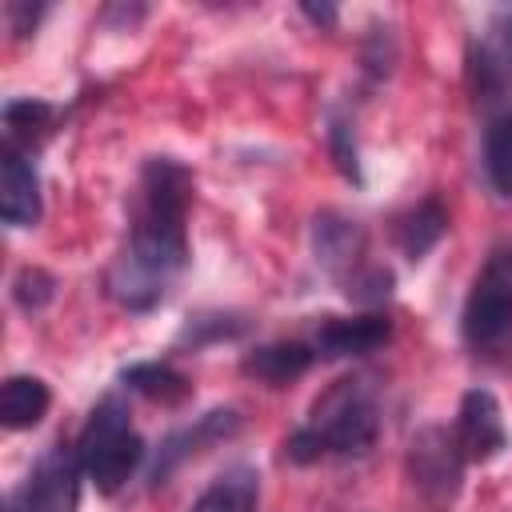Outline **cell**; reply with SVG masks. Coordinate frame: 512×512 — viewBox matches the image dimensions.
I'll list each match as a JSON object with an SVG mask.
<instances>
[{
  "label": "cell",
  "mask_w": 512,
  "mask_h": 512,
  "mask_svg": "<svg viewBox=\"0 0 512 512\" xmlns=\"http://www.w3.org/2000/svg\"><path fill=\"white\" fill-rule=\"evenodd\" d=\"M468 84H472V96L484 104L512 96V8H500L472 40Z\"/></svg>",
  "instance_id": "cell-6"
},
{
  "label": "cell",
  "mask_w": 512,
  "mask_h": 512,
  "mask_svg": "<svg viewBox=\"0 0 512 512\" xmlns=\"http://www.w3.org/2000/svg\"><path fill=\"white\" fill-rule=\"evenodd\" d=\"M484 172L500 196H512V112L496 116L484 136Z\"/></svg>",
  "instance_id": "cell-16"
},
{
  "label": "cell",
  "mask_w": 512,
  "mask_h": 512,
  "mask_svg": "<svg viewBox=\"0 0 512 512\" xmlns=\"http://www.w3.org/2000/svg\"><path fill=\"white\" fill-rule=\"evenodd\" d=\"M76 452H80V464H84L88 480L100 492H116L136 472V464L144 456V440L128 424V408L116 396H108V400H100L92 408Z\"/></svg>",
  "instance_id": "cell-3"
},
{
  "label": "cell",
  "mask_w": 512,
  "mask_h": 512,
  "mask_svg": "<svg viewBox=\"0 0 512 512\" xmlns=\"http://www.w3.org/2000/svg\"><path fill=\"white\" fill-rule=\"evenodd\" d=\"M0 216L12 228H28L40 220V176L20 152H4L0 164Z\"/></svg>",
  "instance_id": "cell-10"
},
{
  "label": "cell",
  "mask_w": 512,
  "mask_h": 512,
  "mask_svg": "<svg viewBox=\"0 0 512 512\" xmlns=\"http://www.w3.org/2000/svg\"><path fill=\"white\" fill-rule=\"evenodd\" d=\"M444 228H448V212L436 200H420L416 208H408L396 220V244H400V252L408 260H424L440 244Z\"/></svg>",
  "instance_id": "cell-13"
},
{
  "label": "cell",
  "mask_w": 512,
  "mask_h": 512,
  "mask_svg": "<svg viewBox=\"0 0 512 512\" xmlns=\"http://www.w3.org/2000/svg\"><path fill=\"white\" fill-rule=\"evenodd\" d=\"M312 436L324 444V452L360 456L376 440V400L364 380H340L332 384L316 408H312Z\"/></svg>",
  "instance_id": "cell-4"
},
{
  "label": "cell",
  "mask_w": 512,
  "mask_h": 512,
  "mask_svg": "<svg viewBox=\"0 0 512 512\" xmlns=\"http://www.w3.org/2000/svg\"><path fill=\"white\" fill-rule=\"evenodd\" d=\"M52 116V108L48 104H40V100H12L8 108H4V124H8V132H28V128H40L44 120Z\"/></svg>",
  "instance_id": "cell-18"
},
{
  "label": "cell",
  "mask_w": 512,
  "mask_h": 512,
  "mask_svg": "<svg viewBox=\"0 0 512 512\" xmlns=\"http://www.w3.org/2000/svg\"><path fill=\"white\" fill-rule=\"evenodd\" d=\"M256 496H260L256 472L232 468L192 504V512H256Z\"/></svg>",
  "instance_id": "cell-14"
},
{
  "label": "cell",
  "mask_w": 512,
  "mask_h": 512,
  "mask_svg": "<svg viewBox=\"0 0 512 512\" xmlns=\"http://www.w3.org/2000/svg\"><path fill=\"white\" fill-rule=\"evenodd\" d=\"M188 192H192V176L184 164H176L168 156L148 160V168L140 176L132 240L120 260V272L112 276V292L124 304L148 308L152 300H160L164 280L184 268V260H188V236H184Z\"/></svg>",
  "instance_id": "cell-1"
},
{
  "label": "cell",
  "mask_w": 512,
  "mask_h": 512,
  "mask_svg": "<svg viewBox=\"0 0 512 512\" xmlns=\"http://www.w3.org/2000/svg\"><path fill=\"white\" fill-rule=\"evenodd\" d=\"M304 12H308L316 24H332V20H336V8H328V4H324V8H312V4H304Z\"/></svg>",
  "instance_id": "cell-19"
},
{
  "label": "cell",
  "mask_w": 512,
  "mask_h": 512,
  "mask_svg": "<svg viewBox=\"0 0 512 512\" xmlns=\"http://www.w3.org/2000/svg\"><path fill=\"white\" fill-rule=\"evenodd\" d=\"M460 472H464V452L452 432L444 428L416 432V440L408 444V476L424 496L452 500L460 488Z\"/></svg>",
  "instance_id": "cell-7"
},
{
  "label": "cell",
  "mask_w": 512,
  "mask_h": 512,
  "mask_svg": "<svg viewBox=\"0 0 512 512\" xmlns=\"http://www.w3.org/2000/svg\"><path fill=\"white\" fill-rule=\"evenodd\" d=\"M456 444L464 452V460H492L500 456V448L508 444V432H504V416H500V404L492 392L484 388H472L464 392L460 400V412H456Z\"/></svg>",
  "instance_id": "cell-8"
},
{
  "label": "cell",
  "mask_w": 512,
  "mask_h": 512,
  "mask_svg": "<svg viewBox=\"0 0 512 512\" xmlns=\"http://www.w3.org/2000/svg\"><path fill=\"white\" fill-rule=\"evenodd\" d=\"M312 360H316V352L308 344L292 340V344H264V348L248 352L240 368H244V376L260 380L268 388H280V384H292L296 376H304L312 368Z\"/></svg>",
  "instance_id": "cell-11"
},
{
  "label": "cell",
  "mask_w": 512,
  "mask_h": 512,
  "mask_svg": "<svg viewBox=\"0 0 512 512\" xmlns=\"http://www.w3.org/2000/svg\"><path fill=\"white\" fill-rule=\"evenodd\" d=\"M52 276L48 272H40V268H24L20 276H16V300L24 304V308H40V304H48L52 300Z\"/></svg>",
  "instance_id": "cell-17"
},
{
  "label": "cell",
  "mask_w": 512,
  "mask_h": 512,
  "mask_svg": "<svg viewBox=\"0 0 512 512\" xmlns=\"http://www.w3.org/2000/svg\"><path fill=\"white\" fill-rule=\"evenodd\" d=\"M80 472H84L80 452L76 448H64V444H52L36 460L28 484L12 496L8 512H76Z\"/></svg>",
  "instance_id": "cell-5"
},
{
  "label": "cell",
  "mask_w": 512,
  "mask_h": 512,
  "mask_svg": "<svg viewBox=\"0 0 512 512\" xmlns=\"http://www.w3.org/2000/svg\"><path fill=\"white\" fill-rule=\"evenodd\" d=\"M392 324L376 312L368 316H332L316 328V352L328 360H344V356H368L380 344H388Z\"/></svg>",
  "instance_id": "cell-9"
},
{
  "label": "cell",
  "mask_w": 512,
  "mask_h": 512,
  "mask_svg": "<svg viewBox=\"0 0 512 512\" xmlns=\"http://www.w3.org/2000/svg\"><path fill=\"white\" fill-rule=\"evenodd\" d=\"M124 384L148 400H160V404H180L192 392L188 376H180L168 364H132V368H124Z\"/></svg>",
  "instance_id": "cell-15"
},
{
  "label": "cell",
  "mask_w": 512,
  "mask_h": 512,
  "mask_svg": "<svg viewBox=\"0 0 512 512\" xmlns=\"http://www.w3.org/2000/svg\"><path fill=\"white\" fill-rule=\"evenodd\" d=\"M52 396H48V384L36 380V376H8L4 388H0V424L8 432H20V428H32L44 420Z\"/></svg>",
  "instance_id": "cell-12"
},
{
  "label": "cell",
  "mask_w": 512,
  "mask_h": 512,
  "mask_svg": "<svg viewBox=\"0 0 512 512\" xmlns=\"http://www.w3.org/2000/svg\"><path fill=\"white\" fill-rule=\"evenodd\" d=\"M464 344L484 360L512 356V236L500 240L472 280L460 320Z\"/></svg>",
  "instance_id": "cell-2"
}]
</instances>
